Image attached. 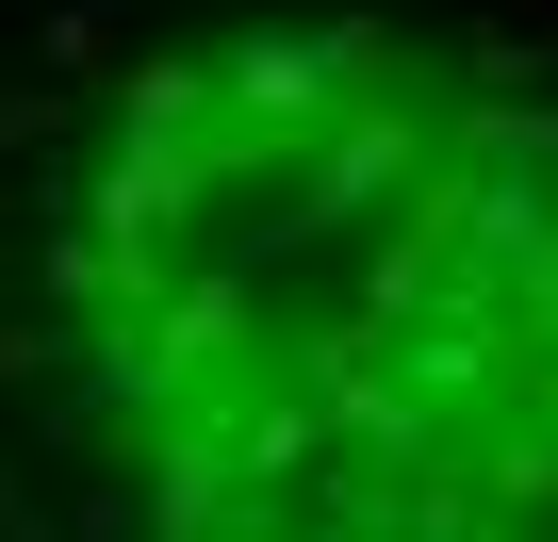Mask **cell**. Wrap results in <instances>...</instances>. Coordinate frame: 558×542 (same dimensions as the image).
<instances>
[{"label": "cell", "mask_w": 558, "mask_h": 542, "mask_svg": "<svg viewBox=\"0 0 558 542\" xmlns=\"http://www.w3.org/2000/svg\"><path fill=\"white\" fill-rule=\"evenodd\" d=\"M0 542H558V50L230 0L34 67Z\"/></svg>", "instance_id": "6da1fadb"}]
</instances>
